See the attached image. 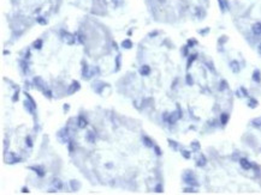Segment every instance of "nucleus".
I'll return each instance as SVG.
<instances>
[{
	"label": "nucleus",
	"instance_id": "nucleus-5",
	"mask_svg": "<svg viewBox=\"0 0 261 195\" xmlns=\"http://www.w3.org/2000/svg\"><path fill=\"white\" fill-rule=\"evenodd\" d=\"M79 89H81L79 82H77V80H73V82L71 83V85L69 86L68 91H66V95H68V96H71V95H73V93H76Z\"/></svg>",
	"mask_w": 261,
	"mask_h": 195
},
{
	"label": "nucleus",
	"instance_id": "nucleus-37",
	"mask_svg": "<svg viewBox=\"0 0 261 195\" xmlns=\"http://www.w3.org/2000/svg\"><path fill=\"white\" fill-rule=\"evenodd\" d=\"M189 47L188 46H184L183 48H182V55L184 56V58H186V56H189Z\"/></svg>",
	"mask_w": 261,
	"mask_h": 195
},
{
	"label": "nucleus",
	"instance_id": "nucleus-44",
	"mask_svg": "<svg viewBox=\"0 0 261 195\" xmlns=\"http://www.w3.org/2000/svg\"><path fill=\"white\" fill-rule=\"evenodd\" d=\"M153 149H154V152H155L157 156H161V149H160L158 145H154V147H153Z\"/></svg>",
	"mask_w": 261,
	"mask_h": 195
},
{
	"label": "nucleus",
	"instance_id": "nucleus-23",
	"mask_svg": "<svg viewBox=\"0 0 261 195\" xmlns=\"http://www.w3.org/2000/svg\"><path fill=\"white\" fill-rule=\"evenodd\" d=\"M196 59H197V54H191V55H189L188 61H186V70H189V68H190L191 65H193V62L195 61Z\"/></svg>",
	"mask_w": 261,
	"mask_h": 195
},
{
	"label": "nucleus",
	"instance_id": "nucleus-28",
	"mask_svg": "<svg viewBox=\"0 0 261 195\" xmlns=\"http://www.w3.org/2000/svg\"><path fill=\"white\" fill-rule=\"evenodd\" d=\"M196 16H197L200 19H203L205 16H206V11H205L202 7H196Z\"/></svg>",
	"mask_w": 261,
	"mask_h": 195
},
{
	"label": "nucleus",
	"instance_id": "nucleus-6",
	"mask_svg": "<svg viewBox=\"0 0 261 195\" xmlns=\"http://www.w3.org/2000/svg\"><path fill=\"white\" fill-rule=\"evenodd\" d=\"M238 163H239L241 168H242L243 170H245V171H249V170L253 169V164L247 158H239L238 159Z\"/></svg>",
	"mask_w": 261,
	"mask_h": 195
},
{
	"label": "nucleus",
	"instance_id": "nucleus-17",
	"mask_svg": "<svg viewBox=\"0 0 261 195\" xmlns=\"http://www.w3.org/2000/svg\"><path fill=\"white\" fill-rule=\"evenodd\" d=\"M70 187H71V189L73 192H77V190L81 189V182L77 181V180H71L70 181Z\"/></svg>",
	"mask_w": 261,
	"mask_h": 195
},
{
	"label": "nucleus",
	"instance_id": "nucleus-40",
	"mask_svg": "<svg viewBox=\"0 0 261 195\" xmlns=\"http://www.w3.org/2000/svg\"><path fill=\"white\" fill-rule=\"evenodd\" d=\"M68 144H69V151H70V153L75 152V144H73V141L72 140H69Z\"/></svg>",
	"mask_w": 261,
	"mask_h": 195
},
{
	"label": "nucleus",
	"instance_id": "nucleus-41",
	"mask_svg": "<svg viewBox=\"0 0 261 195\" xmlns=\"http://www.w3.org/2000/svg\"><path fill=\"white\" fill-rule=\"evenodd\" d=\"M42 92H43V95H45L46 97H47L48 99H51V98L53 97V93H52V91H51V90H48V89H46V90H45V91H42Z\"/></svg>",
	"mask_w": 261,
	"mask_h": 195
},
{
	"label": "nucleus",
	"instance_id": "nucleus-52",
	"mask_svg": "<svg viewBox=\"0 0 261 195\" xmlns=\"http://www.w3.org/2000/svg\"><path fill=\"white\" fill-rule=\"evenodd\" d=\"M22 193H29L28 188H22Z\"/></svg>",
	"mask_w": 261,
	"mask_h": 195
},
{
	"label": "nucleus",
	"instance_id": "nucleus-3",
	"mask_svg": "<svg viewBox=\"0 0 261 195\" xmlns=\"http://www.w3.org/2000/svg\"><path fill=\"white\" fill-rule=\"evenodd\" d=\"M22 162V158L17 157L15 153H11V152H7L5 154V163L7 164H15V163H19Z\"/></svg>",
	"mask_w": 261,
	"mask_h": 195
},
{
	"label": "nucleus",
	"instance_id": "nucleus-27",
	"mask_svg": "<svg viewBox=\"0 0 261 195\" xmlns=\"http://www.w3.org/2000/svg\"><path fill=\"white\" fill-rule=\"evenodd\" d=\"M122 47H123L124 49H130L131 47H132V42H131V40H129V38L124 40V41L122 42Z\"/></svg>",
	"mask_w": 261,
	"mask_h": 195
},
{
	"label": "nucleus",
	"instance_id": "nucleus-30",
	"mask_svg": "<svg viewBox=\"0 0 261 195\" xmlns=\"http://www.w3.org/2000/svg\"><path fill=\"white\" fill-rule=\"evenodd\" d=\"M225 89H227V83H226V80H220V83H219V91H224Z\"/></svg>",
	"mask_w": 261,
	"mask_h": 195
},
{
	"label": "nucleus",
	"instance_id": "nucleus-46",
	"mask_svg": "<svg viewBox=\"0 0 261 195\" xmlns=\"http://www.w3.org/2000/svg\"><path fill=\"white\" fill-rule=\"evenodd\" d=\"M25 143H26V145H28L29 147H33V139L29 135L25 137Z\"/></svg>",
	"mask_w": 261,
	"mask_h": 195
},
{
	"label": "nucleus",
	"instance_id": "nucleus-15",
	"mask_svg": "<svg viewBox=\"0 0 261 195\" xmlns=\"http://www.w3.org/2000/svg\"><path fill=\"white\" fill-rule=\"evenodd\" d=\"M230 70L233 72V73H238L241 71V67H239V62L237 61V60H232V61L230 62Z\"/></svg>",
	"mask_w": 261,
	"mask_h": 195
},
{
	"label": "nucleus",
	"instance_id": "nucleus-7",
	"mask_svg": "<svg viewBox=\"0 0 261 195\" xmlns=\"http://www.w3.org/2000/svg\"><path fill=\"white\" fill-rule=\"evenodd\" d=\"M23 105H24V109H25L26 111H28V113L30 114V115H34V114H35V109H36V107H35L34 104H33V103L30 102V101H28V99L24 101Z\"/></svg>",
	"mask_w": 261,
	"mask_h": 195
},
{
	"label": "nucleus",
	"instance_id": "nucleus-1",
	"mask_svg": "<svg viewBox=\"0 0 261 195\" xmlns=\"http://www.w3.org/2000/svg\"><path fill=\"white\" fill-rule=\"evenodd\" d=\"M182 177H183V181H184V182H185L186 184L193 186V187H199V186H200L199 181L196 180L195 175H194V174L191 172V170H188L186 172H184Z\"/></svg>",
	"mask_w": 261,
	"mask_h": 195
},
{
	"label": "nucleus",
	"instance_id": "nucleus-20",
	"mask_svg": "<svg viewBox=\"0 0 261 195\" xmlns=\"http://www.w3.org/2000/svg\"><path fill=\"white\" fill-rule=\"evenodd\" d=\"M252 31L254 35L256 36H260L261 35V23H255L253 26H252Z\"/></svg>",
	"mask_w": 261,
	"mask_h": 195
},
{
	"label": "nucleus",
	"instance_id": "nucleus-10",
	"mask_svg": "<svg viewBox=\"0 0 261 195\" xmlns=\"http://www.w3.org/2000/svg\"><path fill=\"white\" fill-rule=\"evenodd\" d=\"M29 169L34 171L39 177H43L45 175H46V171L42 166H39V165H35V166H29Z\"/></svg>",
	"mask_w": 261,
	"mask_h": 195
},
{
	"label": "nucleus",
	"instance_id": "nucleus-22",
	"mask_svg": "<svg viewBox=\"0 0 261 195\" xmlns=\"http://www.w3.org/2000/svg\"><path fill=\"white\" fill-rule=\"evenodd\" d=\"M53 186H54V188L56 189H58V190H62L63 189V187H64V184H63V181H60L59 178H54L53 180Z\"/></svg>",
	"mask_w": 261,
	"mask_h": 195
},
{
	"label": "nucleus",
	"instance_id": "nucleus-2",
	"mask_svg": "<svg viewBox=\"0 0 261 195\" xmlns=\"http://www.w3.org/2000/svg\"><path fill=\"white\" fill-rule=\"evenodd\" d=\"M182 117V110H180V107L179 105H177V111H173V113H171L169 116H167V119H166V122L167 123H170V125H175L177 121Z\"/></svg>",
	"mask_w": 261,
	"mask_h": 195
},
{
	"label": "nucleus",
	"instance_id": "nucleus-53",
	"mask_svg": "<svg viewBox=\"0 0 261 195\" xmlns=\"http://www.w3.org/2000/svg\"><path fill=\"white\" fill-rule=\"evenodd\" d=\"M157 35H158V32H157V31H155V32H153V34H149V36H150V37H153V36H157Z\"/></svg>",
	"mask_w": 261,
	"mask_h": 195
},
{
	"label": "nucleus",
	"instance_id": "nucleus-19",
	"mask_svg": "<svg viewBox=\"0 0 261 195\" xmlns=\"http://www.w3.org/2000/svg\"><path fill=\"white\" fill-rule=\"evenodd\" d=\"M253 82H255L256 84H260L261 83V72L260 70H255L253 72Z\"/></svg>",
	"mask_w": 261,
	"mask_h": 195
},
{
	"label": "nucleus",
	"instance_id": "nucleus-14",
	"mask_svg": "<svg viewBox=\"0 0 261 195\" xmlns=\"http://www.w3.org/2000/svg\"><path fill=\"white\" fill-rule=\"evenodd\" d=\"M58 138L60 139V141H63V143H68L70 140L69 137H68V128H64L62 132L58 134Z\"/></svg>",
	"mask_w": 261,
	"mask_h": 195
},
{
	"label": "nucleus",
	"instance_id": "nucleus-24",
	"mask_svg": "<svg viewBox=\"0 0 261 195\" xmlns=\"http://www.w3.org/2000/svg\"><path fill=\"white\" fill-rule=\"evenodd\" d=\"M206 164H207V159H206V157L203 156V154H201V156H200V158L197 159V162H196V166L202 168V166H205Z\"/></svg>",
	"mask_w": 261,
	"mask_h": 195
},
{
	"label": "nucleus",
	"instance_id": "nucleus-33",
	"mask_svg": "<svg viewBox=\"0 0 261 195\" xmlns=\"http://www.w3.org/2000/svg\"><path fill=\"white\" fill-rule=\"evenodd\" d=\"M120 54H118L117 56H116V70H115V72H118L119 71V68H120Z\"/></svg>",
	"mask_w": 261,
	"mask_h": 195
},
{
	"label": "nucleus",
	"instance_id": "nucleus-34",
	"mask_svg": "<svg viewBox=\"0 0 261 195\" xmlns=\"http://www.w3.org/2000/svg\"><path fill=\"white\" fill-rule=\"evenodd\" d=\"M185 82H186V84H188L189 86H191L193 84H194V79H193V77H191V74H186V77H185Z\"/></svg>",
	"mask_w": 261,
	"mask_h": 195
},
{
	"label": "nucleus",
	"instance_id": "nucleus-48",
	"mask_svg": "<svg viewBox=\"0 0 261 195\" xmlns=\"http://www.w3.org/2000/svg\"><path fill=\"white\" fill-rule=\"evenodd\" d=\"M194 44H196V41H191V40H189V41H188V47H189V48L193 47Z\"/></svg>",
	"mask_w": 261,
	"mask_h": 195
},
{
	"label": "nucleus",
	"instance_id": "nucleus-26",
	"mask_svg": "<svg viewBox=\"0 0 261 195\" xmlns=\"http://www.w3.org/2000/svg\"><path fill=\"white\" fill-rule=\"evenodd\" d=\"M258 104H259V102L255 99V98H253V97H249V101H248V107L249 108H252V109H255L256 107H258Z\"/></svg>",
	"mask_w": 261,
	"mask_h": 195
},
{
	"label": "nucleus",
	"instance_id": "nucleus-54",
	"mask_svg": "<svg viewBox=\"0 0 261 195\" xmlns=\"http://www.w3.org/2000/svg\"><path fill=\"white\" fill-rule=\"evenodd\" d=\"M159 3H161V4H164V3H166V0H158Z\"/></svg>",
	"mask_w": 261,
	"mask_h": 195
},
{
	"label": "nucleus",
	"instance_id": "nucleus-25",
	"mask_svg": "<svg viewBox=\"0 0 261 195\" xmlns=\"http://www.w3.org/2000/svg\"><path fill=\"white\" fill-rule=\"evenodd\" d=\"M218 4H219V7H220V10H222V12H225L226 9L229 7L227 0H218Z\"/></svg>",
	"mask_w": 261,
	"mask_h": 195
},
{
	"label": "nucleus",
	"instance_id": "nucleus-11",
	"mask_svg": "<svg viewBox=\"0 0 261 195\" xmlns=\"http://www.w3.org/2000/svg\"><path fill=\"white\" fill-rule=\"evenodd\" d=\"M106 85H107V84L101 83V82H95L94 84H93V89H94V91L98 93V95H101L102 91H104V87H105Z\"/></svg>",
	"mask_w": 261,
	"mask_h": 195
},
{
	"label": "nucleus",
	"instance_id": "nucleus-29",
	"mask_svg": "<svg viewBox=\"0 0 261 195\" xmlns=\"http://www.w3.org/2000/svg\"><path fill=\"white\" fill-rule=\"evenodd\" d=\"M167 143H169V146L171 147V149H173V150H175V151H177V150L179 149V146H178V144L176 143V141H175V140H171V139H169V140H167Z\"/></svg>",
	"mask_w": 261,
	"mask_h": 195
},
{
	"label": "nucleus",
	"instance_id": "nucleus-4",
	"mask_svg": "<svg viewBox=\"0 0 261 195\" xmlns=\"http://www.w3.org/2000/svg\"><path fill=\"white\" fill-rule=\"evenodd\" d=\"M62 32V38H63V41L66 43V44H69V46H72L73 43H75V37H73V35H71L70 32H68V31H64V30H62L60 31Z\"/></svg>",
	"mask_w": 261,
	"mask_h": 195
},
{
	"label": "nucleus",
	"instance_id": "nucleus-18",
	"mask_svg": "<svg viewBox=\"0 0 261 195\" xmlns=\"http://www.w3.org/2000/svg\"><path fill=\"white\" fill-rule=\"evenodd\" d=\"M85 140L88 141L89 144H94V143H95V140H96V138H95V134L93 133L92 131L87 132V133H85Z\"/></svg>",
	"mask_w": 261,
	"mask_h": 195
},
{
	"label": "nucleus",
	"instance_id": "nucleus-12",
	"mask_svg": "<svg viewBox=\"0 0 261 195\" xmlns=\"http://www.w3.org/2000/svg\"><path fill=\"white\" fill-rule=\"evenodd\" d=\"M77 126L79 127V128H85L87 126H88V121L85 120V117L83 116V115H79L78 117H77Z\"/></svg>",
	"mask_w": 261,
	"mask_h": 195
},
{
	"label": "nucleus",
	"instance_id": "nucleus-8",
	"mask_svg": "<svg viewBox=\"0 0 261 195\" xmlns=\"http://www.w3.org/2000/svg\"><path fill=\"white\" fill-rule=\"evenodd\" d=\"M33 82H34L35 86L37 87L39 90H41V91H45V90H46V83L42 80V78H41V77H35Z\"/></svg>",
	"mask_w": 261,
	"mask_h": 195
},
{
	"label": "nucleus",
	"instance_id": "nucleus-45",
	"mask_svg": "<svg viewBox=\"0 0 261 195\" xmlns=\"http://www.w3.org/2000/svg\"><path fill=\"white\" fill-rule=\"evenodd\" d=\"M19 64L22 65V68L24 70V72H28V71H26V70H28V64H26V61H24V60H21Z\"/></svg>",
	"mask_w": 261,
	"mask_h": 195
},
{
	"label": "nucleus",
	"instance_id": "nucleus-39",
	"mask_svg": "<svg viewBox=\"0 0 261 195\" xmlns=\"http://www.w3.org/2000/svg\"><path fill=\"white\" fill-rule=\"evenodd\" d=\"M183 192H184V193H196L197 190H195V188H194L193 186H189L188 188H184Z\"/></svg>",
	"mask_w": 261,
	"mask_h": 195
},
{
	"label": "nucleus",
	"instance_id": "nucleus-35",
	"mask_svg": "<svg viewBox=\"0 0 261 195\" xmlns=\"http://www.w3.org/2000/svg\"><path fill=\"white\" fill-rule=\"evenodd\" d=\"M100 73V68L98 66H94L93 67V68L90 70V77H93V76H95V74H99Z\"/></svg>",
	"mask_w": 261,
	"mask_h": 195
},
{
	"label": "nucleus",
	"instance_id": "nucleus-50",
	"mask_svg": "<svg viewBox=\"0 0 261 195\" xmlns=\"http://www.w3.org/2000/svg\"><path fill=\"white\" fill-rule=\"evenodd\" d=\"M207 67H208V68L212 71V72H214V67H213V65H212V62L211 64H207Z\"/></svg>",
	"mask_w": 261,
	"mask_h": 195
},
{
	"label": "nucleus",
	"instance_id": "nucleus-21",
	"mask_svg": "<svg viewBox=\"0 0 261 195\" xmlns=\"http://www.w3.org/2000/svg\"><path fill=\"white\" fill-rule=\"evenodd\" d=\"M229 119H230V115L227 113H222L220 114V123L223 126H225L227 122H229Z\"/></svg>",
	"mask_w": 261,
	"mask_h": 195
},
{
	"label": "nucleus",
	"instance_id": "nucleus-16",
	"mask_svg": "<svg viewBox=\"0 0 261 195\" xmlns=\"http://www.w3.org/2000/svg\"><path fill=\"white\" fill-rule=\"evenodd\" d=\"M140 74L143 76V77H147L150 74V67L148 65H142L140 67Z\"/></svg>",
	"mask_w": 261,
	"mask_h": 195
},
{
	"label": "nucleus",
	"instance_id": "nucleus-47",
	"mask_svg": "<svg viewBox=\"0 0 261 195\" xmlns=\"http://www.w3.org/2000/svg\"><path fill=\"white\" fill-rule=\"evenodd\" d=\"M241 91H242L243 92V96H245V97H249V95H248V91H247L245 89H244V87H241V89H239Z\"/></svg>",
	"mask_w": 261,
	"mask_h": 195
},
{
	"label": "nucleus",
	"instance_id": "nucleus-43",
	"mask_svg": "<svg viewBox=\"0 0 261 195\" xmlns=\"http://www.w3.org/2000/svg\"><path fill=\"white\" fill-rule=\"evenodd\" d=\"M24 96L26 97V99H28V101H30V102H31L33 104H34V105L36 107V102H35V101H34V99H33V97H31V96L29 95V93H28V92H24Z\"/></svg>",
	"mask_w": 261,
	"mask_h": 195
},
{
	"label": "nucleus",
	"instance_id": "nucleus-36",
	"mask_svg": "<svg viewBox=\"0 0 261 195\" xmlns=\"http://www.w3.org/2000/svg\"><path fill=\"white\" fill-rule=\"evenodd\" d=\"M190 146H191V149H193L194 151H199V150H200V147H201V146H200V144L197 143V141H193V143L190 144Z\"/></svg>",
	"mask_w": 261,
	"mask_h": 195
},
{
	"label": "nucleus",
	"instance_id": "nucleus-51",
	"mask_svg": "<svg viewBox=\"0 0 261 195\" xmlns=\"http://www.w3.org/2000/svg\"><path fill=\"white\" fill-rule=\"evenodd\" d=\"M258 53L261 55V43H259V46H258Z\"/></svg>",
	"mask_w": 261,
	"mask_h": 195
},
{
	"label": "nucleus",
	"instance_id": "nucleus-42",
	"mask_svg": "<svg viewBox=\"0 0 261 195\" xmlns=\"http://www.w3.org/2000/svg\"><path fill=\"white\" fill-rule=\"evenodd\" d=\"M164 192V188H163V184L161 183H158L155 186V193H163Z\"/></svg>",
	"mask_w": 261,
	"mask_h": 195
},
{
	"label": "nucleus",
	"instance_id": "nucleus-49",
	"mask_svg": "<svg viewBox=\"0 0 261 195\" xmlns=\"http://www.w3.org/2000/svg\"><path fill=\"white\" fill-rule=\"evenodd\" d=\"M37 22H39L40 24H46V19H42L41 17H39V18H37Z\"/></svg>",
	"mask_w": 261,
	"mask_h": 195
},
{
	"label": "nucleus",
	"instance_id": "nucleus-13",
	"mask_svg": "<svg viewBox=\"0 0 261 195\" xmlns=\"http://www.w3.org/2000/svg\"><path fill=\"white\" fill-rule=\"evenodd\" d=\"M142 143L146 147H149V149H153L154 147V143H153V140L149 138V137H147V135H142Z\"/></svg>",
	"mask_w": 261,
	"mask_h": 195
},
{
	"label": "nucleus",
	"instance_id": "nucleus-38",
	"mask_svg": "<svg viewBox=\"0 0 261 195\" xmlns=\"http://www.w3.org/2000/svg\"><path fill=\"white\" fill-rule=\"evenodd\" d=\"M252 123H253V126H255V127H261V117L254 119V120L252 121Z\"/></svg>",
	"mask_w": 261,
	"mask_h": 195
},
{
	"label": "nucleus",
	"instance_id": "nucleus-31",
	"mask_svg": "<svg viewBox=\"0 0 261 195\" xmlns=\"http://www.w3.org/2000/svg\"><path fill=\"white\" fill-rule=\"evenodd\" d=\"M180 154H182L183 158H185V159H190L191 158V153L189 151H186V150H182V151H180Z\"/></svg>",
	"mask_w": 261,
	"mask_h": 195
},
{
	"label": "nucleus",
	"instance_id": "nucleus-9",
	"mask_svg": "<svg viewBox=\"0 0 261 195\" xmlns=\"http://www.w3.org/2000/svg\"><path fill=\"white\" fill-rule=\"evenodd\" d=\"M82 77L84 79H90V71H89V66L85 61H82Z\"/></svg>",
	"mask_w": 261,
	"mask_h": 195
},
{
	"label": "nucleus",
	"instance_id": "nucleus-32",
	"mask_svg": "<svg viewBox=\"0 0 261 195\" xmlns=\"http://www.w3.org/2000/svg\"><path fill=\"white\" fill-rule=\"evenodd\" d=\"M42 40H36V41L34 42V44H33V46H34V48L35 49H41L42 48Z\"/></svg>",
	"mask_w": 261,
	"mask_h": 195
}]
</instances>
